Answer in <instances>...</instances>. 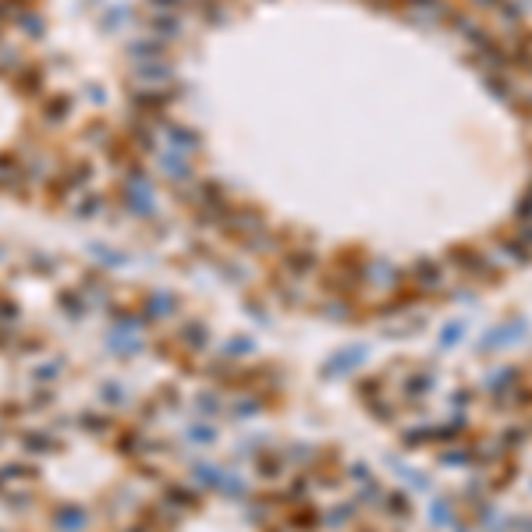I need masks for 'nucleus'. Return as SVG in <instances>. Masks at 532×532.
<instances>
[{"mask_svg": "<svg viewBox=\"0 0 532 532\" xmlns=\"http://www.w3.org/2000/svg\"><path fill=\"white\" fill-rule=\"evenodd\" d=\"M525 334H528L525 323H514V327L507 323V327H500V330H490V334L479 341V348H493V345H504V341H521Z\"/></svg>", "mask_w": 532, "mask_h": 532, "instance_id": "nucleus-1", "label": "nucleus"}, {"mask_svg": "<svg viewBox=\"0 0 532 532\" xmlns=\"http://www.w3.org/2000/svg\"><path fill=\"white\" fill-rule=\"evenodd\" d=\"M461 334H465V327H461V323H454V327H447V330H444V345H451V341H458Z\"/></svg>", "mask_w": 532, "mask_h": 532, "instance_id": "nucleus-2", "label": "nucleus"}]
</instances>
